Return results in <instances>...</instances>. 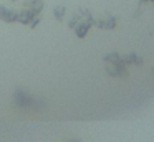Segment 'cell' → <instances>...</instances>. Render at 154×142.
<instances>
[{
    "label": "cell",
    "instance_id": "30bf717a",
    "mask_svg": "<svg viewBox=\"0 0 154 142\" xmlns=\"http://www.w3.org/2000/svg\"><path fill=\"white\" fill-rule=\"evenodd\" d=\"M139 3L141 5H144V3H152L154 5V0H139Z\"/></svg>",
    "mask_w": 154,
    "mask_h": 142
},
{
    "label": "cell",
    "instance_id": "5b68a950",
    "mask_svg": "<svg viewBox=\"0 0 154 142\" xmlns=\"http://www.w3.org/2000/svg\"><path fill=\"white\" fill-rule=\"evenodd\" d=\"M94 25L100 30H114L118 26V18L111 13H106V15L100 17L98 20H94Z\"/></svg>",
    "mask_w": 154,
    "mask_h": 142
},
{
    "label": "cell",
    "instance_id": "7a4b0ae2",
    "mask_svg": "<svg viewBox=\"0 0 154 142\" xmlns=\"http://www.w3.org/2000/svg\"><path fill=\"white\" fill-rule=\"evenodd\" d=\"M103 61L106 65V73L111 78H128L129 76L128 65L124 63V58L119 53H108L103 56Z\"/></svg>",
    "mask_w": 154,
    "mask_h": 142
},
{
    "label": "cell",
    "instance_id": "7c38bea8",
    "mask_svg": "<svg viewBox=\"0 0 154 142\" xmlns=\"http://www.w3.org/2000/svg\"><path fill=\"white\" fill-rule=\"evenodd\" d=\"M152 73H154V69H152Z\"/></svg>",
    "mask_w": 154,
    "mask_h": 142
},
{
    "label": "cell",
    "instance_id": "9c48e42d",
    "mask_svg": "<svg viewBox=\"0 0 154 142\" xmlns=\"http://www.w3.org/2000/svg\"><path fill=\"white\" fill-rule=\"evenodd\" d=\"M53 17L58 22H63L65 17H66V7L65 5H55L53 7Z\"/></svg>",
    "mask_w": 154,
    "mask_h": 142
},
{
    "label": "cell",
    "instance_id": "6da1fadb",
    "mask_svg": "<svg viewBox=\"0 0 154 142\" xmlns=\"http://www.w3.org/2000/svg\"><path fill=\"white\" fill-rule=\"evenodd\" d=\"M93 25H94V17H93V13L86 8L76 10L75 15L71 17L70 22H68V26L73 30L78 38H85Z\"/></svg>",
    "mask_w": 154,
    "mask_h": 142
},
{
    "label": "cell",
    "instance_id": "52a82bcc",
    "mask_svg": "<svg viewBox=\"0 0 154 142\" xmlns=\"http://www.w3.org/2000/svg\"><path fill=\"white\" fill-rule=\"evenodd\" d=\"M123 58H124V63H126L128 66H129V65H133V66H143L144 65L143 56H139L137 53H129V55L123 56Z\"/></svg>",
    "mask_w": 154,
    "mask_h": 142
},
{
    "label": "cell",
    "instance_id": "8fae6325",
    "mask_svg": "<svg viewBox=\"0 0 154 142\" xmlns=\"http://www.w3.org/2000/svg\"><path fill=\"white\" fill-rule=\"evenodd\" d=\"M12 2H15V0H12Z\"/></svg>",
    "mask_w": 154,
    "mask_h": 142
},
{
    "label": "cell",
    "instance_id": "8992f818",
    "mask_svg": "<svg viewBox=\"0 0 154 142\" xmlns=\"http://www.w3.org/2000/svg\"><path fill=\"white\" fill-rule=\"evenodd\" d=\"M0 20L5 23H17L18 22V10L0 5Z\"/></svg>",
    "mask_w": 154,
    "mask_h": 142
},
{
    "label": "cell",
    "instance_id": "3957f363",
    "mask_svg": "<svg viewBox=\"0 0 154 142\" xmlns=\"http://www.w3.org/2000/svg\"><path fill=\"white\" fill-rule=\"evenodd\" d=\"M14 104L22 111H40L43 107V101L28 91L18 88L14 91Z\"/></svg>",
    "mask_w": 154,
    "mask_h": 142
},
{
    "label": "cell",
    "instance_id": "277c9868",
    "mask_svg": "<svg viewBox=\"0 0 154 142\" xmlns=\"http://www.w3.org/2000/svg\"><path fill=\"white\" fill-rule=\"evenodd\" d=\"M42 17L38 15V13L32 12L30 8H27V7H23L22 10H18V22L17 23H22V25L28 26V28H35V26L40 23Z\"/></svg>",
    "mask_w": 154,
    "mask_h": 142
},
{
    "label": "cell",
    "instance_id": "ba28073f",
    "mask_svg": "<svg viewBox=\"0 0 154 142\" xmlns=\"http://www.w3.org/2000/svg\"><path fill=\"white\" fill-rule=\"evenodd\" d=\"M25 7L30 8L32 12H35V13L40 15L42 10H43V7H45V0H27V2H25Z\"/></svg>",
    "mask_w": 154,
    "mask_h": 142
}]
</instances>
